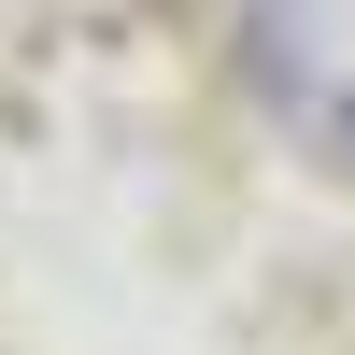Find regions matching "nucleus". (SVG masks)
Instances as JSON below:
<instances>
[{
    "label": "nucleus",
    "instance_id": "f257e3e1",
    "mask_svg": "<svg viewBox=\"0 0 355 355\" xmlns=\"http://www.w3.org/2000/svg\"><path fill=\"white\" fill-rule=\"evenodd\" d=\"M341 142H355V100H341Z\"/></svg>",
    "mask_w": 355,
    "mask_h": 355
}]
</instances>
